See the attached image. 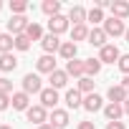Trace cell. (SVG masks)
I'll use <instances>...</instances> for the list:
<instances>
[{
	"instance_id": "f546056e",
	"label": "cell",
	"mask_w": 129,
	"mask_h": 129,
	"mask_svg": "<svg viewBox=\"0 0 129 129\" xmlns=\"http://www.w3.org/2000/svg\"><path fill=\"white\" fill-rule=\"evenodd\" d=\"M10 10H13V15H23V13L28 10V3H25V0H13V3H10Z\"/></svg>"
},
{
	"instance_id": "f1b7e54d",
	"label": "cell",
	"mask_w": 129,
	"mask_h": 129,
	"mask_svg": "<svg viewBox=\"0 0 129 129\" xmlns=\"http://www.w3.org/2000/svg\"><path fill=\"white\" fill-rule=\"evenodd\" d=\"M81 94H94V79H89V76H84V79H79V86H76Z\"/></svg>"
},
{
	"instance_id": "ba28073f",
	"label": "cell",
	"mask_w": 129,
	"mask_h": 129,
	"mask_svg": "<svg viewBox=\"0 0 129 129\" xmlns=\"http://www.w3.org/2000/svg\"><path fill=\"white\" fill-rule=\"evenodd\" d=\"M10 106L18 109V111H28V109H30V96H28L25 91H15L13 99H10Z\"/></svg>"
},
{
	"instance_id": "cb8c5ba5",
	"label": "cell",
	"mask_w": 129,
	"mask_h": 129,
	"mask_svg": "<svg viewBox=\"0 0 129 129\" xmlns=\"http://www.w3.org/2000/svg\"><path fill=\"white\" fill-rule=\"evenodd\" d=\"M41 10H43L48 18H53V15H61V3H58V0H43Z\"/></svg>"
},
{
	"instance_id": "4fadbf2b",
	"label": "cell",
	"mask_w": 129,
	"mask_h": 129,
	"mask_svg": "<svg viewBox=\"0 0 129 129\" xmlns=\"http://www.w3.org/2000/svg\"><path fill=\"white\" fill-rule=\"evenodd\" d=\"M36 69H38V74H48V76H51V74L56 71V61H53V56H48V53L41 56V58L36 61Z\"/></svg>"
},
{
	"instance_id": "4316f807",
	"label": "cell",
	"mask_w": 129,
	"mask_h": 129,
	"mask_svg": "<svg viewBox=\"0 0 129 129\" xmlns=\"http://www.w3.org/2000/svg\"><path fill=\"white\" fill-rule=\"evenodd\" d=\"M86 20H89V23H94V28H96V25H99V23H104L106 18H104V10L94 5V8L89 10V15H86Z\"/></svg>"
},
{
	"instance_id": "5bb4252c",
	"label": "cell",
	"mask_w": 129,
	"mask_h": 129,
	"mask_svg": "<svg viewBox=\"0 0 129 129\" xmlns=\"http://www.w3.org/2000/svg\"><path fill=\"white\" fill-rule=\"evenodd\" d=\"M63 99H66V106H69V109H81V106H84V96H81L79 89H69Z\"/></svg>"
},
{
	"instance_id": "ac0fdd59",
	"label": "cell",
	"mask_w": 129,
	"mask_h": 129,
	"mask_svg": "<svg viewBox=\"0 0 129 129\" xmlns=\"http://www.w3.org/2000/svg\"><path fill=\"white\" fill-rule=\"evenodd\" d=\"M111 18H119V20L129 18V3L126 0H114L111 3Z\"/></svg>"
},
{
	"instance_id": "d6a6232c",
	"label": "cell",
	"mask_w": 129,
	"mask_h": 129,
	"mask_svg": "<svg viewBox=\"0 0 129 129\" xmlns=\"http://www.w3.org/2000/svg\"><path fill=\"white\" fill-rule=\"evenodd\" d=\"M119 71L129 76V56H121V58H119Z\"/></svg>"
},
{
	"instance_id": "60d3db41",
	"label": "cell",
	"mask_w": 129,
	"mask_h": 129,
	"mask_svg": "<svg viewBox=\"0 0 129 129\" xmlns=\"http://www.w3.org/2000/svg\"><path fill=\"white\" fill-rule=\"evenodd\" d=\"M124 38H126V43H129V28H126V33H124Z\"/></svg>"
},
{
	"instance_id": "277c9868",
	"label": "cell",
	"mask_w": 129,
	"mask_h": 129,
	"mask_svg": "<svg viewBox=\"0 0 129 129\" xmlns=\"http://www.w3.org/2000/svg\"><path fill=\"white\" fill-rule=\"evenodd\" d=\"M119 58H121V53H119V48H116L114 43H106V46L99 51V61H101V63H119Z\"/></svg>"
},
{
	"instance_id": "8d00e7d4",
	"label": "cell",
	"mask_w": 129,
	"mask_h": 129,
	"mask_svg": "<svg viewBox=\"0 0 129 129\" xmlns=\"http://www.w3.org/2000/svg\"><path fill=\"white\" fill-rule=\"evenodd\" d=\"M121 86H124V91L129 94V76H124V81H121Z\"/></svg>"
},
{
	"instance_id": "8fae6325",
	"label": "cell",
	"mask_w": 129,
	"mask_h": 129,
	"mask_svg": "<svg viewBox=\"0 0 129 129\" xmlns=\"http://www.w3.org/2000/svg\"><path fill=\"white\" fill-rule=\"evenodd\" d=\"M106 96H109V101H111V104H124V101L129 99V94L124 91V86H121V84H116V86H109Z\"/></svg>"
},
{
	"instance_id": "5b68a950",
	"label": "cell",
	"mask_w": 129,
	"mask_h": 129,
	"mask_svg": "<svg viewBox=\"0 0 129 129\" xmlns=\"http://www.w3.org/2000/svg\"><path fill=\"white\" fill-rule=\"evenodd\" d=\"M48 30L53 36L66 33L69 30V15H53V18H48Z\"/></svg>"
},
{
	"instance_id": "d6986e66",
	"label": "cell",
	"mask_w": 129,
	"mask_h": 129,
	"mask_svg": "<svg viewBox=\"0 0 129 129\" xmlns=\"http://www.w3.org/2000/svg\"><path fill=\"white\" fill-rule=\"evenodd\" d=\"M104 116H106L109 121H119V119L124 116V106H121V104H111V101H109V104L104 106Z\"/></svg>"
},
{
	"instance_id": "44dd1931",
	"label": "cell",
	"mask_w": 129,
	"mask_h": 129,
	"mask_svg": "<svg viewBox=\"0 0 129 129\" xmlns=\"http://www.w3.org/2000/svg\"><path fill=\"white\" fill-rule=\"evenodd\" d=\"M61 43L63 41H58V36H53V33H48V36H43V41H41V46H43V51L51 56L53 51H58L61 48Z\"/></svg>"
},
{
	"instance_id": "7402d4cb",
	"label": "cell",
	"mask_w": 129,
	"mask_h": 129,
	"mask_svg": "<svg viewBox=\"0 0 129 129\" xmlns=\"http://www.w3.org/2000/svg\"><path fill=\"white\" fill-rule=\"evenodd\" d=\"M15 66H18V58L13 56V53H3L0 56V71H15Z\"/></svg>"
},
{
	"instance_id": "f35d334b",
	"label": "cell",
	"mask_w": 129,
	"mask_h": 129,
	"mask_svg": "<svg viewBox=\"0 0 129 129\" xmlns=\"http://www.w3.org/2000/svg\"><path fill=\"white\" fill-rule=\"evenodd\" d=\"M121 106H124V114H126V116H129V99H126V101H124V104H121Z\"/></svg>"
},
{
	"instance_id": "30bf717a",
	"label": "cell",
	"mask_w": 129,
	"mask_h": 129,
	"mask_svg": "<svg viewBox=\"0 0 129 129\" xmlns=\"http://www.w3.org/2000/svg\"><path fill=\"white\" fill-rule=\"evenodd\" d=\"M48 121H51L56 129H63V126H69V121H71V119H69V111H66V109H53Z\"/></svg>"
},
{
	"instance_id": "603a6c76",
	"label": "cell",
	"mask_w": 129,
	"mask_h": 129,
	"mask_svg": "<svg viewBox=\"0 0 129 129\" xmlns=\"http://www.w3.org/2000/svg\"><path fill=\"white\" fill-rule=\"evenodd\" d=\"M13 48H15V36L0 33V56H3V53H10Z\"/></svg>"
},
{
	"instance_id": "9a60e30c",
	"label": "cell",
	"mask_w": 129,
	"mask_h": 129,
	"mask_svg": "<svg viewBox=\"0 0 129 129\" xmlns=\"http://www.w3.org/2000/svg\"><path fill=\"white\" fill-rule=\"evenodd\" d=\"M106 38H109V36L104 33V28H91V30H89V43H91V46H96L99 51L106 46Z\"/></svg>"
},
{
	"instance_id": "74e56055",
	"label": "cell",
	"mask_w": 129,
	"mask_h": 129,
	"mask_svg": "<svg viewBox=\"0 0 129 129\" xmlns=\"http://www.w3.org/2000/svg\"><path fill=\"white\" fill-rule=\"evenodd\" d=\"M38 129H56V126H53V124H51V121H46V124H41V126H38Z\"/></svg>"
},
{
	"instance_id": "4dcf8cb0",
	"label": "cell",
	"mask_w": 129,
	"mask_h": 129,
	"mask_svg": "<svg viewBox=\"0 0 129 129\" xmlns=\"http://www.w3.org/2000/svg\"><path fill=\"white\" fill-rule=\"evenodd\" d=\"M15 48H18V51H28V48H30V38H28L25 33H23V36H15Z\"/></svg>"
},
{
	"instance_id": "2e32d148",
	"label": "cell",
	"mask_w": 129,
	"mask_h": 129,
	"mask_svg": "<svg viewBox=\"0 0 129 129\" xmlns=\"http://www.w3.org/2000/svg\"><path fill=\"white\" fill-rule=\"evenodd\" d=\"M58 53H61V58H63V61L69 63V61H74V58H76L79 48H76V43H74V41H63V43H61V48H58Z\"/></svg>"
},
{
	"instance_id": "1f68e13d",
	"label": "cell",
	"mask_w": 129,
	"mask_h": 129,
	"mask_svg": "<svg viewBox=\"0 0 129 129\" xmlns=\"http://www.w3.org/2000/svg\"><path fill=\"white\" fill-rule=\"evenodd\" d=\"M10 91H13V81L5 79V76H0V94H5V96H8Z\"/></svg>"
},
{
	"instance_id": "7c38bea8",
	"label": "cell",
	"mask_w": 129,
	"mask_h": 129,
	"mask_svg": "<svg viewBox=\"0 0 129 129\" xmlns=\"http://www.w3.org/2000/svg\"><path fill=\"white\" fill-rule=\"evenodd\" d=\"M81 109H86V111H91V114H94V111L104 109V99H101V96H99V94L94 91V94L84 96V106H81Z\"/></svg>"
},
{
	"instance_id": "e0dca14e",
	"label": "cell",
	"mask_w": 129,
	"mask_h": 129,
	"mask_svg": "<svg viewBox=\"0 0 129 129\" xmlns=\"http://www.w3.org/2000/svg\"><path fill=\"white\" fill-rule=\"evenodd\" d=\"M48 81H51V89L58 91V89H63V86L69 84V74H66V71H61V69H56V71L48 76Z\"/></svg>"
},
{
	"instance_id": "6da1fadb",
	"label": "cell",
	"mask_w": 129,
	"mask_h": 129,
	"mask_svg": "<svg viewBox=\"0 0 129 129\" xmlns=\"http://www.w3.org/2000/svg\"><path fill=\"white\" fill-rule=\"evenodd\" d=\"M104 33H106L109 38H116V36H124V33H126V25H124V20H119V18H106V20H104Z\"/></svg>"
},
{
	"instance_id": "83f0119b",
	"label": "cell",
	"mask_w": 129,
	"mask_h": 129,
	"mask_svg": "<svg viewBox=\"0 0 129 129\" xmlns=\"http://www.w3.org/2000/svg\"><path fill=\"white\" fill-rule=\"evenodd\" d=\"M25 36H28L30 41H43V28H41L38 23H30L28 30H25Z\"/></svg>"
},
{
	"instance_id": "e575fe53",
	"label": "cell",
	"mask_w": 129,
	"mask_h": 129,
	"mask_svg": "<svg viewBox=\"0 0 129 129\" xmlns=\"http://www.w3.org/2000/svg\"><path fill=\"white\" fill-rule=\"evenodd\" d=\"M76 129H96V124H94V121H79Z\"/></svg>"
},
{
	"instance_id": "ab89813d",
	"label": "cell",
	"mask_w": 129,
	"mask_h": 129,
	"mask_svg": "<svg viewBox=\"0 0 129 129\" xmlns=\"http://www.w3.org/2000/svg\"><path fill=\"white\" fill-rule=\"evenodd\" d=\"M0 129H13V126H8V124H0Z\"/></svg>"
},
{
	"instance_id": "52a82bcc",
	"label": "cell",
	"mask_w": 129,
	"mask_h": 129,
	"mask_svg": "<svg viewBox=\"0 0 129 129\" xmlns=\"http://www.w3.org/2000/svg\"><path fill=\"white\" fill-rule=\"evenodd\" d=\"M38 96H41V106H43V109H56V104H58V91H56V89L48 86V89H43Z\"/></svg>"
},
{
	"instance_id": "b9f144b4",
	"label": "cell",
	"mask_w": 129,
	"mask_h": 129,
	"mask_svg": "<svg viewBox=\"0 0 129 129\" xmlns=\"http://www.w3.org/2000/svg\"><path fill=\"white\" fill-rule=\"evenodd\" d=\"M0 8H3V3H0Z\"/></svg>"
},
{
	"instance_id": "ffe728a7",
	"label": "cell",
	"mask_w": 129,
	"mask_h": 129,
	"mask_svg": "<svg viewBox=\"0 0 129 129\" xmlns=\"http://www.w3.org/2000/svg\"><path fill=\"white\" fill-rule=\"evenodd\" d=\"M86 10H84V5H71V10H69V20H74V25H84L86 23Z\"/></svg>"
},
{
	"instance_id": "9c48e42d",
	"label": "cell",
	"mask_w": 129,
	"mask_h": 129,
	"mask_svg": "<svg viewBox=\"0 0 129 129\" xmlns=\"http://www.w3.org/2000/svg\"><path fill=\"white\" fill-rule=\"evenodd\" d=\"M66 74H69V76H74V79H84V76H86V63H84V61H79V58L69 61V63H66Z\"/></svg>"
},
{
	"instance_id": "d4e9b609",
	"label": "cell",
	"mask_w": 129,
	"mask_h": 129,
	"mask_svg": "<svg viewBox=\"0 0 129 129\" xmlns=\"http://www.w3.org/2000/svg\"><path fill=\"white\" fill-rule=\"evenodd\" d=\"M84 63H86V76H89V79H94V76L101 71V66H104V63H101L99 58H86Z\"/></svg>"
},
{
	"instance_id": "484cf974",
	"label": "cell",
	"mask_w": 129,
	"mask_h": 129,
	"mask_svg": "<svg viewBox=\"0 0 129 129\" xmlns=\"http://www.w3.org/2000/svg\"><path fill=\"white\" fill-rule=\"evenodd\" d=\"M71 41H74V43H76V41H89V28H86V23L71 28Z\"/></svg>"
},
{
	"instance_id": "d590c367",
	"label": "cell",
	"mask_w": 129,
	"mask_h": 129,
	"mask_svg": "<svg viewBox=\"0 0 129 129\" xmlns=\"http://www.w3.org/2000/svg\"><path fill=\"white\" fill-rule=\"evenodd\" d=\"M106 129H126V126H124V121H109Z\"/></svg>"
},
{
	"instance_id": "3957f363",
	"label": "cell",
	"mask_w": 129,
	"mask_h": 129,
	"mask_svg": "<svg viewBox=\"0 0 129 129\" xmlns=\"http://www.w3.org/2000/svg\"><path fill=\"white\" fill-rule=\"evenodd\" d=\"M23 91L30 96V94H41L43 91V84H41V76L38 74H25L23 76Z\"/></svg>"
},
{
	"instance_id": "7a4b0ae2",
	"label": "cell",
	"mask_w": 129,
	"mask_h": 129,
	"mask_svg": "<svg viewBox=\"0 0 129 129\" xmlns=\"http://www.w3.org/2000/svg\"><path fill=\"white\" fill-rule=\"evenodd\" d=\"M28 18L25 15H10V20H8V30H10V36H23L25 30H28Z\"/></svg>"
},
{
	"instance_id": "836d02e7",
	"label": "cell",
	"mask_w": 129,
	"mask_h": 129,
	"mask_svg": "<svg viewBox=\"0 0 129 129\" xmlns=\"http://www.w3.org/2000/svg\"><path fill=\"white\" fill-rule=\"evenodd\" d=\"M10 106V96H5V94H0V111H5Z\"/></svg>"
},
{
	"instance_id": "8992f818",
	"label": "cell",
	"mask_w": 129,
	"mask_h": 129,
	"mask_svg": "<svg viewBox=\"0 0 129 129\" xmlns=\"http://www.w3.org/2000/svg\"><path fill=\"white\" fill-rule=\"evenodd\" d=\"M25 116H28V121H30V124H36V126H41V124H46V121H48V114H46V109H43L41 104L30 106V109L25 111Z\"/></svg>"
}]
</instances>
